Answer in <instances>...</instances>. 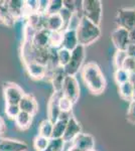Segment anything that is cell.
<instances>
[{"mask_svg":"<svg viewBox=\"0 0 135 151\" xmlns=\"http://www.w3.org/2000/svg\"><path fill=\"white\" fill-rule=\"evenodd\" d=\"M82 78L92 94H101L106 88V80L101 69L95 63H89L82 69Z\"/></svg>","mask_w":135,"mask_h":151,"instance_id":"1","label":"cell"},{"mask_svg":"<svg viewBox=\"0 0 135 151\" xmlns=\"http://www.w3.org/2000/svg\"><path fill=\"white\" fill-rule=\"evenodd\" d=\"M77 37L79 45L87 47L95 42L101 35V29L98 25H96L84 16H82L79 27L77 28Z\"/></svg>","mask_w":135,"mask_h":151,"instance_id":"2","label":"cell"},{"mask_svg":"<svg viewBox=\"0 0 135 151\" xmlns=\"http://www.w3.org/2000/svg\"><path fill=\"white\" fill-rule=\"evenodd\" d=\"M82 13L85 18L99 26L102 20V2L100 0H84L82 1Z\"/></svg>","mask_w":135,"mask_h":151,"instance_id":"3","label":"cell"},{"mask_svg":"<svg viewBox=\"0 0 135 151\" xmlns=\"http://www.w3.org/2000/svg\"><path fill=\"white\" fill-rule=\"evenodd\" d=\"M85 60V47L78 45L74 50L71 52V60L69 64L64 68L67 76H74L79 72Z\"/></svg>","mask_w":135,"mask_h":151,"instance_id":"4","label":"cell"},{"mask_svg":"<svg viewBox=\"0 0 135 151\" xmlns=\"http://www.w3.org/2000/svg\"><path fill=\"white\" fill-rule=\"evenodd\" d=\"M115 22L119 28L130 31L135 27V9L120 8L117 11Z\"/></svg>","mask_w":135,"mask_h":151,"instance_id":"5","label":"cell"},{"mask_svg":"<svg viewBox=\"0 0 135 151\" xmlns=\"http://www.w3.org/2000/svg\"><path fill=\"white\" fill-rule=\"evenodd\" d=\"M62 94L64 97L71 100L74 104L79 100L80 87L77 79L74 76H66L62 89Z\"/></svg>","mask_w":135,"mask_h":151,"instance_id":"6","label":"cell"},{"mask_svg":"<svg viewBox=\"0 0 135 151\" xmlns=\"http://www.w3.org/2000/svg\"><path fill=\"white\" fill-rule=\"evenodd\" d=\"M23 96V91L16 84L7 83L4 85V97H5L6 104L18 105Z\"/></svg>","mask_w":135,"mask_h":151,"instance_id":"7","label":"cell"},{"mask_svg":"<svg viewBox=\"0 0 135 151\" xmlns=\"http://www.w3.org/2000/svg\"><path fill=\"white\" fill-rule=\"evenodd\" d=\"M111 40L116 47L117 50L120 52H126L127 48L130 45V40H129V31L125 30L123 28H117L115 29L111 35Z\"/></svg>","mask_w":135,"mask_h":151,"instance_id":"8","label":"cell"},{"mask_svg":"<svg viewBox=\"0 0 135 151\" xmlns=\"http://www.w3.org/2000/svg\"><path fill=\"white\" fill-rule=\"evenodd\" d=\"M82 131V128H81L80 123L77 121V119L74 116L71 115V117L68 120V124H67V128H66L65 134L63 136V139L65 142H71V141H74L77 138V136H79Z\"/></svg>","mask_w":135,"mask_h":151,"instance_id":"9","label":"cell"},{"mask_svg":"<svg viewBox=\"0 0 135 151\" xmlns=\"http://www.w3.org/2000/svg\"><path fill=\"white\" fill-rule=\"evenodd\" d=\"M62 92H53V96L51 97L50 102H48V120L51 123H56V120L58 119V117L61 115V110L58 107V101L60 98L62 97Z\"/></svg>","mask_w":135,"mask_h":151,"instance_id":"10","label":"cell"},{"mask_svg":"<svg viewBox=\"0 0 135 151\" xmlns=\"http://www.w3.org/2000/svg\"><path fill=\"white\" fill-rule=\"evenodd\" d=\"M73 146L79 148L82 151H94L95 139L92 135L81 133L73 141Z\"/></svg>","mask_w":135,"mask_h":151,"instance_id":"11","label":"cell"},{"mask_svg":"<svg viewBox=\"0 0 135 151\" xmlns=\"http://www.w3.org/2000/svg\"><path fill=\"white\" fill-rule=\"evenodd\" d=\"M32 45L38 50L50 47V31L48 29L36 30L32 36Z\"/></svg>","mask_w":135,"mask_h":151,"instance_id":"12","label":"cell"},{"mask_svg":"<svg viewBox=\"0 0 135 151\" xmlns=\"http://www.w3.org/2000/svg\"><path fill=\"white\" fill-rule=\"evenodd\" d=\"M78 45H79V42H78L77 31L71 30V29H66L63 32L62 47L72 52V50H75Z\"/></svg>","mask_w":135,"mask_h":151,"instance_id":"13","label":"cell"},{"mask_svg":"<svg viewBox=\"0 0 135 151\" xmlns=\"http://www.w3.org/2000/svg\"><path fill=\"white\" fill-rule=\"evenodd\" d=\"M18 106L21 112H25V113H28L30 115L35 114L36 111H38V103L31 95L24 94L22 99L19 102Z\"/></svg>","mask_w":135,"mask_h":151,"instance_id":"14","label":"cell"},{"mask_svg":"<svg viewBox=\"0 0 135 151\" xmlns=\"http://www.w3.org/2000/svg\"><path fill=\"white\" fill-rule=\"evenodd\" d=\"M27 144L12 139H1L0 141V151H26Z\"/></svg>","mask_w":135,"mask_h":151,"instance_id":"15","label":"cell"},{"mask_svg":"<svg viewBox=\"0 0 135 151\" xmlns=\"http://www.w3.org/2000/svg\"><path fill=\"white\" fill-rule=\"evenodd\" d=\"M65 27L64 26V20L60 13L51 14L48 15L46 14L45 19V29L48 31H62V29Z\"/></svg>","mask_w":135,"mask_h":151,"instance_id":"16","label":"cell"},{"mask_svg":"<svg viewBox=\"0 0 135 151\" xmlns=\"http://www.w3.org/2000/svg\"><path fill=\"white\" fill-rule=\"evenodd\" d=\"M0 20H1V23H3L6 26H9V27H11L14 24L15 19L9 10L8 1L0 0Z\"/></svg>","mask_w":135,"mask_h":151,"instance_id":"17","label":"cell"},{"mask_svg":"<svg viewBox=\"0 0 135 151\" xmlns=\"http://www.w3.org/2000/svg\"><path fill=\"white\" fill-rule=\"evenodd\" d=\"M66 76L67 75H66L65 70H64V68H62V67L58 68L56 70H53V73L51 74L50 80L51 81V84H53L55 92H62L64 81H65Z\"/></svg>","mask_w":135,"mask_h":151,"instance_id":"18","label":"cell"},{"mask_svg":"<svg viewBox=\"0 0 135 151\" xmlns=\"http://www.w3.org/2000/svg\"><path fill=\"white\" fill-rule=\"evenodd\" d=\"M26 70H27L28 75L30 76L32 79L40 80L45 78L46 75V68L45 65H40L38 63H30V64L26 65Z\"/></svg>","mask_w":135,"mask_h":151,"instance_id":"19","label":"cell"},{"mask_svg":"<svg viewBox=\"0 0 135 151\" xmlns=\"http://www.w3.org/2000/svg\"><path fill=\"white\" fill-rule=\"evenodd\" d=\"M8 7L12 16L14 19H18L24 15V7H25V1L21 0H11L8 1Z\"/></svg>","mask_w":135,"mask_h":151,"instance_id":"20","label":"cell"},{"mask_svg":"<svg viewBox=\"0 0 135 151\" xmlns=\"http://www.w3.org/2000/svg\"><path fill=\"white\" fill-rule=\"evenodd\" d=\"M14 120H15L17 127L21 129V130H25V129L30 127L31 122H32V115L20 111V113L17 115Z\"/></svg>","mask_w":135,"mask_h":151,"instance_id":"21","label":"cell"},{"mask_svg":"<svg viewBox=\"0 0 135 151\" xmlns=\"http://www.w3.org/2000/svg\"><path fill=\"white\" fill-rule=\"evenodd\" d=\"M119 95L125 101H132V98H133V87H132V84L130 83V81L120 85Z\"/></svg>","mask_w":135,"mask_h":151,"instance_id":"22","label":"cell"},{"mask_svg":"<svg viewBox=\"0 0 135 151\" xmlns=\"http://www.w3.org/2000/svg\"><path fill=\"white\" fill-rule=\"evenodd\" d=\"M53 123H51L48 119V120H43L40 123V128H38V135L51 139V135H53Z\"/></svg>","mask_w":135,"mask_h":151,"instance_id":"23","label":"cell"},{"mask_svg":"<svg viewBox=\"0 0 135 151\" xmlns=\"http://www.w3.org/2000/svg\"><path fill=\"white\" fill-rule=\"evenodd\" d=\"M63 33L62 31H50V47L58 48L62 47Z\"/></svg>","mask_w":135,"mask_h":151,"instance_id":"24","label":"cell"},{"mask_svg":"<svg viewBox=\"0 0 135 151\" xmlns=\"http://www.w3.org/2000/svg\"><path fill=\"white\" fill-rule=\"evenodd\" d=\"M58 64L60 67L65 68L66 65L69 64L71 60V52L66 48H58Z\"/></svg>","mask_w":135,"mask_h":151,"instance_id":"25","label":"cell"},{"mask_svg":"<svg viewBox=\"0 0 135 151\" xmlns=\"http://www.w3.org/2000/svg\"><path fill=\"white\" fill-rule=\"evenodd\" d=\"M114 79H115V82L117 83V85L120 86V85L124 84V83L129 82L130 74L127 72V70H125L123 69H117L115 70Z\"/></svg>","mask_w":135,"mask_h":151,"instance_id":"26","label":"cell"},{"mask_svg":"<svg viewBox=\"0 0 135 151\" xmlns=\"http://www.w3.org/2000/svg\"><path fill=\"white\" fill-rule=\"evenodd\" d=\"M65 141L63 138H51L45 151H63Z\"/></svg>","mask_w":135,"mask_h":151,"instance_id":"27","label":"cell"},{"mask_svg":"<svg viewBox=\"0 0 135 151\" xmlns=\"http://www.w3.org/2000/svg\"><path fill=\"white\" fill-rule=\"evenodd\" d=\"M64 8L63 5V0H51L48 3V10H46V14L48 15H51V14H58L60 11Z\"/></svg>","mask_w":135,"mask_h":151,"instance_id":"28","label":"cell"},{"mask_svg":"<svg viewBox=\"0 0 135 151\" xmlns=\"http://www.w3.org/2000/svg\"><path fill=\"white\" fill-rule=\"evenodd\" d=\"M48 143H50V139H48V138L38 135L34 138V141H33L34 149L36 151H45L46 148H48Z\"/></svg>","mask_w":135,"mask_h":151,"instance_id":"29","label":"cell"},{"mask_svg":"<svg viewBox=\"0 0 135 151\" xmlns=\"http://www.w3.org/2000/svg\"><path fill=\"white\" fill-rule=\"evenodd\" d=\"M73 105L74 103L71 100H69L62 95V97L60 98V101H58V107H60L61 113H71Z\"/></svg>","mask_w":135,"mask_h":151,"instance_id":"30","label":"cell"},{"mask_svg":"<svg viewBox=\"0 0 135 151\" xmlns=\"http://www.w3.org/2000/svg\"><path fill=\"white\" fill-rule=\"evenodd\" d=\"M19 113H20V109H19L18 105H8V104H6L5 114L7 115L8 118L15 119Z\"/></svg>","mask_w":135,"mask_h":151,"instance_id":"31","label":"cell"},{"mask_svg":"<svg viewBox=\"0 0 135 151\" xmlns=\"http://www.w3.org/2000/svg\"><path fill=\"white\" fill-rule=\"evenodd\" d=\"M81 19L82 17H80L78 12H74L72 17H71L70 21H69L67 28L66 29H71V30H77V28L79 27L80 22H81Z\"/></svg>","mask_w":135,"mask_h":151,"instance_id":"32","label":"cell"},{"mask_svg":"<svg viewBox=\"0 0 135 151\" xmlns=\"http://www.w3.org/2000/svg\"><path fill=\"white\" fill-rule=\"evenodd\" d=\"M121 69L127 70L129 74H134V73H135V60H134V58H132L127 57L124 60Z\"/></svg>","mask_w":135,"mask_h":151,"instance_id":"33","label":"cell"},{"mask_svg":"<svg viewBox=\"0 0 135 151\" xmlns=\"http://www.w3.org/2000/svg\"><path fill=\"white\" fill-rule=\"evenodd\" d=\"M126 58H127L126 52H120V50H117L116 53H115V57H114V64L116 65L117 69H121L124 60Z\"/></svg>","mask_w":135,"mask_h":151,"instance_id":"34","label":"cell"},{"mask_svg":"<svg viewBox=\"0 0 135 151\" xmlns=\"http://www.w3.org/2000/svg\"><path fill=\"white\" fill-rule=\"evenodd\" d=\"M126 119L129 123L135 124V101L130 102L128 111H127Z\"/></svg>","mask_w":135,"mask_h":151,"instance_id":"35","label":"cell"},{"mask_svg":"<svg viewBox=\"0 0 135 151\" xmlns=\"http://www.w3.org/2000/svg\"><path fill=\"white\" fill-rule=\"evenodd\" d=\"M77 1H71V0H63L64 8L68 9L71 12H77Z\"/></svg>","mask_w":135,"mask_h":151,"instance_id":"36","label":"cell"},{"mask_svg":"<svg viewBox=\"0 0 135 151\" xmlns=\"http://www.w3.org/2000/svg\"><path fill=\"white\" fill-rule=\"evenodd\" d=\"M126 55L127 57L129 58H132L135 60V45H130L128 48L126 50Z\"/></svg>","mask_w":135,"mask_h":151,"instance_id":"37","label":"cell"},{"mask_svg":"<svg viewBox=\"0 0 135 151\" xmlns=\"http://www.w3.org/2000/svg\"><path fill=\"white\" fill-rule=\"evenodd\" d=\"M129 81L132 84V87H133V98H132V101H135V73L134 74H130Z\"/></svg>","mask_w":135,"mask_h":151,"instance_id":"38","label":"cell"},{"mask_svg":"<svg viewBox=\"0 0 135 151\" xmlns=\"http://www.w3.org/2000/svg\"><path fill=\"white\" fill-rule=\"evenodd\" d=\"M129 40L130 45H135V27L129 31Z\"/></svg>","mask_w":135,"mask_h":151,"instance_id":"39","label":"cell"},{"mask_svg":"<svg viewBox=\"0 0 135 151\" xmlns=\"http://www.w3.org/2000/svg\"><path fill=\"white\" fill-rule=\"evenodd\" d=\"M5 131V123H4L3 119L0 117V134H2Z\"/></svg>","mask_w":135,"mask_h":151,"instance_id":"40","label":"cell"},{"mask_svg":"<svg viewBox=\"0 0 135 151\" xmlns=\"http://www.w3.org/2000/svg\"><path fill=\"white\" fill-rule=\"evenodd\" d=\"M69 151H82V150L79 149V148H77V147H75V146H72V147L69 149Z\"/></svg>","mask_w":135,"mask_h":151,"instance_id":"41","label":"cell"},{"mask_svg":"<svg viewBox=\"0 0 135 151\" xmlns=\"http://www.w3.org/2000/svg\"><path fill=\"white\" fill-rule=\"evenodd\" d=\"M0 141H1V138H0Z\"/></svg>","mask_w":135,"mask_h":151,"instance_id":"42","label":"cell"},{"mask_svg":"<svg viewBox=\"0 0 135 151\" xmlns=\"http://www.w3.org/2000/svg\"><path fill=\"white\" fill-rule=\"evenodd\" d=\"M0 23H1V20H0Z\"/></svg>","mask_w":135,"mask_h":151,"instance_id":"43","label":"cell"},{"mask_svg":"<svg viewBox=\"0 0 135 151\" xmlns=\"http://www.w3.org/2000/svg\"></svg>","mask_w":135,"mask_h":151,"instance_id":"44","label":"cell"}]
</instances>
